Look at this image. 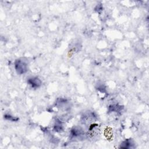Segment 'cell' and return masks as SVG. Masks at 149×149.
<instances>
[{
  "label": "cell",
  "mask_w": 149,
  "mask_h": 149,
  "mask_svg": "<svg viewBox=\"0 0 149 149\" xmlns=\"http://www.w3.org/2000/svg\"><path fill=\"white\" fill-rule=\"evenodd\" d=\"M15 68L19 74H23L27 72V64L22 60L18 59L15 63Z\"/></svg>",
  "instance_id": "1"
},
{
  "label": "cell",
  "mask_w": 149,
  "mask_h": 149,
  "mask_svg": "<svg viewBox=\"0 0 149 149\" xmlns=\"http://www.w3.org/2000/svg\"><path fill=\"white\" fill-rule=\"evenodd\" d=\"M27 83L33 88H38L41 84V81L37 77H31L28 79Z\"/></svg>",
  "instance_id": "2"
}]
</instances>
